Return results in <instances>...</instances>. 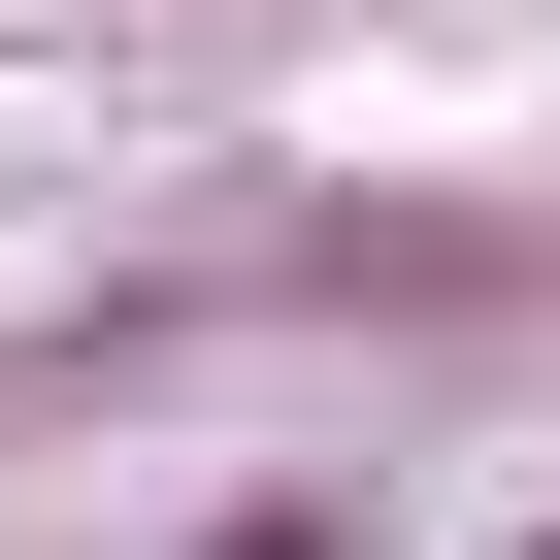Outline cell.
<instances>
[{"label": "cell", "instance_id": "cell-1", "mask_svg": "<svg viewBox=\"0 0 560 560\" xmlns=\"http://www.w3.org/2000/svg\"><path fill=\"white\" fill-rule=\"evenodd\" d=\"M198 560H363V527H330V494H231V527H198Z\"/></svg>", "mask_w": 560, "mask_h": 560}, {"label": "cell", "instance_id": "cell-2", "mask_svg": "<svg viewBox=\"0 0 560 560\" xmlns=\"http://www.w3.org/2000/svg\"><path fill=\"white\" fill-rule=\"evenodd\" d=\"M527 560H560V527H527Z\"/></svg>", "mask_w": 560, "mask_h": 560}]
</instances>
